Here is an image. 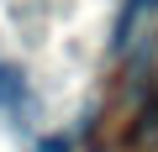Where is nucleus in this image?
I'll return each mask as SVG.
<instances>
[{
    "label": "nucleus",
    "instance_id": "1",
    "mask_svg": "<svg viewBox=\"0 0 158 152\" xmlns=\"http://www.w3.org/2000/svg\"><path fill=\"white\" fill-rule=\"evenodd\" d=\"M0 105L11 115H21V105H27V79H21L16 63H0Z\"/></svg>",
    "mask_w": 158,
    "mask_h": 152
},
{
    "label": "nucleus",
    "instance_id": "2",
    "mask_svg": "<svg viewBox=\"0 0 158 152\" xmlns=\"http://www.w3.org/2000/svg\"><path fill=\"white\" fill-rule=\"evenodd\" d=\"M127 142H132V147H153V142H158V95H153V100L137 110V121H132Z\"/></svg>",
    "mask_w": 158,
    "mask_h": 152
},
{
    "label": "nucleus",
    "instance_id": "3",
    "mask_svg": "<svg viewBox=\"0 0 158 152\" xmlns=\"http://www.w3.org/2000/svg\"><path fill=\"white\" fill-rule=\"evenodd\" d=\"M148 11H158V0H127V11L116 16V37H111V47H127V42H132L137 16H148Z\"/></svg>",
    "mask_w": 158,
    "mask_h": 152
},
{
    "label": "nucleus",
    "instance_id": "4",
    "mask_svg": "<svg viewBox=\"0 0 158 152\" xmlns=\"http://www.w3.org/2000/svg\"><path fill=\"white\" fill-rule=\"evenodd\" d=\"M69 147H74V142H69V136H48V142H42V147H37V152H69Z\"/></svg>",
    "mask_w": 158,
    "mask_h": 152
}]
</instances>
